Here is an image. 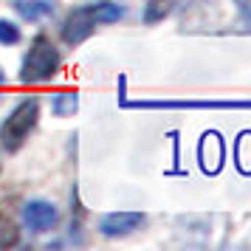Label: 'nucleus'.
Wrapping results in <instances>:
<instances>
[{
	"label": "nucleus",
	"instance_id": "7",
	"mask_svg": "<svg viewBox=\"0 0 251 251\" xmlns=\"http://www.w3.org/2000/svg\"><path fill=\"white\" fill-rule=\"evenodd\" d=\"M14 12L25 23H46L59 9V0H12Z\"/></svg>",
	"mask_w": 251,
	"mask_h": 251
},
{
	"label": "nucleus",
	"instance_id": "5",
	"mask_svg": "<svg viewBox=\"0 0 251 251\" xmlns=\"http://www.w3.org/2000/svg\"><path fill=\"white\" fill-rule=\"evenodd\" d=\"M147 226V215L144 212H130V209H122V212H107V215L99 217V234L110 240H122L130 237L141 228Z\"/></svg>",
	"mask_w": 251,
	"mask_h": 251
},
{
	"label": "nucleus",
	"instance_id": "10",
	"mask_svg": "<svg viewBox=\"0 0 251 251\" xmlns=\"http://www.w3.org/2000/svg\"><path fill=\"white\" fill-rule=\"evenodd\" d=\"M23 40V31H20V25L14 23V20H6V17H0V46L12 48L17 46Z\"/></svg>",
	"mask_w": 251,
	"mask_h": 251
},
{
	"label": "nucleus",
	"instance_id": "1",
	"mask_svg": "<svg viewBox=\"0 0 251 251\" xmlns=\"http://www.w3.org/2000/svg\"><path fill=\"white\" fill-rule=\"evenodd\" d=\"M127 6L125 3H116V0H91V3H82L76 9H71L68 17L62 20V43L71 48L82 46L88 37L99 28V25H110L125 20Z\"/></svg>",
	"mask_w": 251,
	"mask_h": 251
},
{
	"label": "nucleus",
	"instance_id": "9",
	"mask_svg": "<svg viewBox=\"0 0 251 251\" xmlns=\"http://www.w3.org/2000/svg\"><path fill=\"white\" fill-rule=\"evenodd\" d=\"M172 9H175V0H147L141 20H144V25H155V23H161L164 17H170Z\"/></svg>",
	"mask_w": 251,
	"mask_h": 251
},
{
	"label": "nucleus",
	"instance_id": "12",
	"mask_svg": "<svg viewBox=\"0 0 251 251\" xmlns=\"http://www.w3.org/2000/svg\"><path fill=\"white\" fill-rule=\"evenodd\" d=\"M234 3H237V12L243 17V23L251 25V0H234Z\"/></svg>",
	"mask_w": 251,
	"mask_h": 251
},
{
	"label": "nucleus",
	"instance_id": "6",
	"mask_svg": "<svg viewBox=\"0 0 251 251\" xmlns=\"http://www.w3.org/2000/svg\"><path fill=\"white\" fill-rule=\"evenodd\" d=\"M20 220L23 226L31 231V234H46L51 228H57L59 223V209L51 201H43V198H34V201H25L23 209H20Z\"/></svg>",
	"mask_w": 251,
	"mask_h": 251
},
{
	"label": "nucleus",
	"instance_id": "2",
	"mask_svg": "<svg viewBox=\"0 0 251 251\" xmlns=\"http://www.w3.org/2000/svg\"><path fill=\"white\" fill-rule=\"evenodd\" d=\"M59 68H62L59 48L51 43V37L40 34L31 40V46L20 62V82L23 85H46L59 74Z\"/></svg>",
	"mask_w": 251,
	"mask_h": 251
},
{
	"label": "nucleus",
	"instance_id": "3",
	"mask_svg": "<svg viewBox=\"0 0 251 251\" xmlns=\"http://www.w3.org/2000/svg\"><path fill=\"white\" fill-rule=\"evenodd\" d=\"M37 122H40V102H37L34 96L17 102L12 107V113L6 116L3 125H0V147L6 150V152H17L28 141Z\"/></svg>",
	"mask_w": 251,
	"mask_h": 251
},
{
	"label": "nucleus",
	"instance_id": "11",
	"mask_svg": "<svg viewBox=\"0 0 251 251\" xmlns=\"http://www.w3.org/2000/svg\"><path fill=\"white\" fill-rule=\"evenodd\" d=\"M17 246V223L6 212H0V249Z\"/></svg>",
	"mask_w": 251,
	"mask_h": 251
},
{
	"label": "nucleus",
	"instance_id": "4",
	"mask_svg": "<svg viewBox=\"0 0 251 251\" xmlns=\"http://www.w3.org/2000/svg\"><path fill=\"white\" fill-rule=\"evenodd\" d=\"M144 110H251V99H155V102H122Z\"/></svg>",
	"mask_w": 251,
	"mask_h": 251
},
{
	"label": "nucleus",
	"instance_id": "13",
	"mask_svg": "<svg viewBox=\"0 0 251 251\" xmlns=\"http://www.w3.org/2000/svg\"><path fill=\"white\" fill-rule=\"evenodd\" d=\"M3 85H9V76H6V71H3V65H0V88Z\"/></svg>",
	"mask_w": 251,
	"mask_h": 251
},
{
	"label": "nucleus",
	"instance_id": "8",
	"mask_svg": "<svg viewBox=\"0 0 251 251\" xmlns=\"http://www.w3.org/2000/svg\"><path fill=\"white\" fill-rule=\"evenodd\" d=\"M76 107H79V93L76 91H59V93H54V99H51V113L59 116V119L74 116Z\"/></svg>",
	"mask_w": 251,
	"mask_h": 251
}]
</instances>
